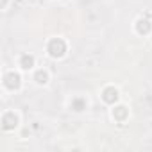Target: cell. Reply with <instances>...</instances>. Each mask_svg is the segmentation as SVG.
I'll list each match as a JSON object with an SVG mask.
<instances>
[{"mask_svg":"<svg viewBox=\"0 0 152 152\" xmlns=\"http://www.w3.org/2000/svg\"><path fill=\"white\" fill-rule=\"evenodd\" d=\"M47 50H48V54L52 57H63L66 54V43H64L63 38H54V39L48 41Z\"/></svg>","mask_w":152,"mask_h":152,"instance_id":"1","label":"cell"},{"mask_svg":"<svg viewBox=\"0 0 152 152\" xmlns=\"http://www.w3.org/2000/svg\"><path fill=\"white\" fill-rule=\"evenodd\" d=\"M16 125H18V116L13 111L4 113V116H2V129L4 131H13Z\"/></svg>","mask_w":152,"mask_h":152,"instance_id":"2","label":"cell"},{"mask_svg":"<svg viewBox=\"0 0 152 152\" xmlns=\"http://www.w3.org/2000/svg\"><path fill=\"white\" fill-rule=\"evenodd\" d=\"M4 84H6V88H9V90H18V88H20V75H18L16 72L6 73Z\"/></svg>","mask_w":152,"mask_h":152,"instance_id":"3","label":"cell"},{"mask_svg":"<svg viewBox=\"0 0 152 152\" xmlns=\"http://www.w3.org/2000/svg\"><path fill=\"white\" fill-rule=\"evenodd\" d=\"M102 100H104L106 104H115V102L118 100V90H116L115 86L104 88V91H102Z\"/></svg>","mask_w":152,"mask_h":152,"instance_id":"4","label":"cell"},{"mask_svg":"<svg viewBox=\"0 0 152 152\" xmlns=\"http://www.w3.org/2000/svg\"><path fill=\"white\" fill-rule=\"evenodd\" d=\"M150 29H152V25H150V22H148V20L141 18V20H138V22H136V32H138V34L147 36V34L150 32Z\"/></svg>","mask_w":152,"mask_h":152,"instance_id":"5","label":"cell"},{"mask_svg":"<svg viewBox=\"0 0 152 152\" xmlns=\"http://www.w3.org/2000/svg\"><path fill=\"white\" fill-rule=\"evenodd\" d=\"M127 115H129V111H127L125 106H116V107L113 109V116H115V120H118V122H124V120L127 118Z\"/></svg>","mask_w":152,"mask_h":152,"instance_id":"6","label":"cell"},{"mask_svg":"<svg viewBox=\"0 0 152 152\" xmlns=\"http://www.w3.org/2000/svg\"><path fill=\"white\" fill-rule=\"evenodd\" d=\"M20 66H22L23 70H31V68L34 66V57L29 56V54L22 56V57H20Z\"/></svg>","mask_w":152,"mask_h":152,"instance_id":"7","label":"cell"},{"mask_svg":"<svg viewBox=\"0 0 152 152\" xmlns=\"http://www.w3.org/2000/svg\"><path fill=\"white\" fill-rule=\"evenodd\" d=\"M34 81H36L38 84H47V83H48V73H47L45 70H38L36 75H34Z\"/></svg>","mask_w":152,"mask_h":152,"instance_id":"8","label":"cell"},{"mask_svg":"<svg viewBox=\"0 0 152 152\" xmlns=\"http://www.w3.org/2000/svg\"><path fill=\"white\" fill-rule=\"evenodd\" d=\"M72 107H73L75 111H83V109L86 107V100H83V99H75V100L72 102Z\"/></svg>","mask_w":152,"mask_h":152,"instance_id":"9","label":"cell"},{"mask_svg":"<svg viewBox=\"0 0 152 152\" xmlns=\"http://www.w3.org/2000/svg\"><path fill=\"white\" fill-rule=\"evenodd\" d=\"M6 4H7V0H2V7H6Z\"/></svg>","mask_w":152,"mask_h":152,"instance_id":"10","label":"cell"}]
</instances>
